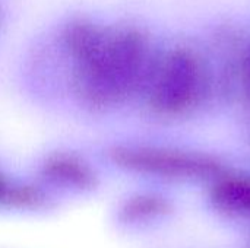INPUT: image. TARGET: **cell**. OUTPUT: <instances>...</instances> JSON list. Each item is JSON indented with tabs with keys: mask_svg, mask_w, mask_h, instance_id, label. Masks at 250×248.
Wrapping results in <instances>:
<instances>
[{
	"mask_svg": "<svg viewBox=\"0 0 250 248\" xmlns=\"http://www.w3.org/2000/svg\"><path fill=\"white\" fill-rule=\"evenodd\" d=\"M211 83V72L201 53L176 45L157 56L142 96L155 115L179 118L201 107Z\"/></svg>",
	"mask_w": 250,
	"mask_h": 248,
	"instance_id": "7a4b0ae2",
	"label": "cell"
},
{
	"mask_svg": "<svg viewBox=\"0 0 250 248\" xmlns=\"http://www.w3.org/2000/svg\"><path fill=\"white\" fill-rule=\"evenodd\" d=\"M108 161L120 171L173 181L211 180L223 174L221 164L204 153L139 143H116L107 149Z\"/></svg>",
	"mask_w": 250,
	"mask_h": 248,
	"instance_id": "3957f363",
	"label": "cell"
},
{
	"mask_svg": "<svg viewBox=\"0 0 250 248\" xmlns=\"http://www.w3.org/2000/svg\"><path fill=\"white\" fill-rule=\"evenodd\" d=\"M45 187L28 181H13L7 193L4 206L19 210H38L50 203Z\"/></svg>",
	"mask_w": 250,
	"mask_h": 248,
	"instance_id": "52a82bcc",
	"label": "cell"
},
{
	"mask_svg": "<svg viewBox=\"0 0 250 248\" xmlns=\"http://www.w3.org/2000/svg\"><path fill=\"white\" fill-rule=\"evenodd\" d=\"M0 18H1V13H0Z\"/></svg>",
	"mask_w": 250,
	"mask_h": 248,
	"instance_id": "30bf717a",
	"label": "cell"
},
{
	"mask_svg": "<svg viewBox=\"0 0 250 248\" xmlns=\"http://www.w3.org/2000/svg\"><path fill=\"white\" fill-rule=\"evenodd\" d=\"M170 203L157 193H136L119 208V219L126 225H142L161 219L170 213Z\"/></svg>",
	"mask_w": 250,
	"mask_h": 248,
	"instance_id": "8992f818",
	"label": "cell"
},
{
	"mask_svg": "<svg viewBox=\"0 0 250 248\" xmlns=\"http://www.w3.org/2000/svg\"><path fill=\"white\" fill-rule=\"evenodd\" d=\"M12 183H13V180H10L3 171H0V206H4V202H6V197H7Z\"/></svg>",
	"mask_w": 250,
	"mask_h": 248,
	"instance_id": "9c48e42d",
	"label": "cell"
},
{
	"mask_svg": "<svg viewBox=\"0 0 250 248\" xmlns=\"http://www.w3.org/2000/svg\"><path fill=\"white\" fill-rule=\"evenodd\" d=\"M212 206L231 218H250V178L217 177L211 187Z\"/></svg>",
	"mask_w": 250,
	"mask_h": 248,
	"instance_id": "5b68a950",
	"label": "cell"
},
{
	"mask_svg": "<svg viewBox=\"0 0 250 248\" xmlns=\"http://www.w3.org/2000/svg\"><path fill=\"white\" fill-rule=\"evenodd\" d=\"M69 89L91 113H108L142 96L157 58L149 35L136 25H105L72 16L59 32Z\"/></svg>",
	"mask_w": 250,
	"mask_h": 248,
	"instance_id": "6da1fadb",
	"label": "cell"
},
{
	"mask_svg": "<svg viewBox=\"0 0 250 248\" xmlns=\"http://www.w3.org/2000/svg\"><path fill=\"white\" fill-rule=\"evenodd\" d=\"M38 172L45 186L72 193L94 191L100 183L94 165L70 151H54L45 155L40 162Z\"/></svg>",
	"mask_w": 250,
	"mask_h": 248,
	"instance_id": "277c9868",
	"label": "cell"
},
{
	"mask_svg": "<svg viewBox=\"0 0 250 248\" xmlns=\"http://www.w3.org/2000/svg\"><path fill=\"white\" fill-rule=\"evenodd\" d=\"M237 88H239V98L242 101V105L248 111H250V42L239 61Z\"/></svg>",
	"mask_w": 250,
	"mask_h": 248,
	"instance_id": "ba28073f",
	"label": "cell"
}]
</instances>
